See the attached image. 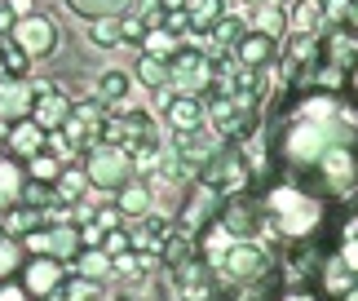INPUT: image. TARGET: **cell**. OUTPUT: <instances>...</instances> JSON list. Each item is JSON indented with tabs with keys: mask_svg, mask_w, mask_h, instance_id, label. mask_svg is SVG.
I'll return each mask as SVG.
<instances>
[{
	"mask_svg": "<svg viewBox=\"0 0 358 301\" xmlns=\"http://www.w3.org/2000/svg\"><path fill=\"white\" fill-rule=\"evenodd\" d=\"M336 146H354V115L341 106L332 93H310L292 115L283 120L279 138H274V155H279L283 173L292 182H310L314 164Z\"/></svg>",
	"mask_w": 358,
	"mask_h": 301,
	"instance_id": "6da1fadb",
	"label": "cell"
},
{
	"mask_svg": "<svg viewBox=\"0 0 358 301\" xmlns=\"http://www.w3.org/2000/svg\"><path fill=\"white\" fill-rule=\"evenodd\" d=\"M319 217H323L319 195H314L310 186L292 182V177L279 182L261 200V222H270L274 235H283V239H310V230L319 226Z\"/></svg>",
	"mask_w": 358,
	"mask_h": 301,
	"instance_id": "7a4b0ae2",
	"label": "cell"
},
{
	"mask_svg": "<svg viewBox=\"0 0 358 301\" xmlns=\"http://www.w3.org/2000/svg\"><path fill=\"white\" fill-rule=\"evenodd\" d=\"M85 177H89V186H98V190H120L133 177L129 146H115V142L85 146Z\"/></svg>",
	"mask_w": 358,
	"mask_h": 301,
	"instance_id": "3957f363",
	"label": "cell"
},
{
	"mask_svg": "<svg viewBox=\"0 0 358 301\" xmlns=\"http://www.w3.org/2000/svg\"><path fill=\"white\" fill-rule=\"evenodd\" d=\"M203 186H213L217 195H239V190H248V182H252V169H248V160H243V150L239 146H222V150H213L208 160H203V177H199Z\"/></svg>",
	"mask_w": 358,
	"mask_h": 301,
	"instance_id": "277c9868",
	"label": "cell"
},
{
	"mask_svg": "<svg viewBox=\"0 0 358 301\" xmlns=\"http://www.w3.org/2000/svg\"><path fill=\"white\" fill-rule=\"evenodd\" d=\"M213 257L230 284H257L261 275H270V257L252 239H226V248H217Z\"/></svg>",
	"mask_w": 358,
	"mask_h": 301,
	"instance_id": "5b68a950",
	"label": "cell"
},
{
	"mask_svg": "<svg viewBox=\"0 0 358 301\" xmlns=\"http://www.w3.org/2000/svg\"><path fill=\"white\" fill-rule=\"evenodd\" d=\"M27 244H22V253H31V257H58V262L66 266V262H76V253H80V230L76 226H49V230H27L22 235Z\"/></svg>",
	"mask_w": 358,
	"mask_h": 301,
	"instance_id": "8992f818",
	"label": "cell"
},
{
	"mask_svg": "<svg viewBox=\"0 0 358 301\" xmlns=\"http://www.w3.org/2000/svg\"><path fill=\"white\" fill-rule=\"evenodd\" d=\"M13 45H18L27 58H49L53 49H58V27L49 18H40V13H22V18H13L9 27Z\"/></svg>",
	"mask_w": 358,
	"mask_h": 301,
	"instance_id": "52a82bcc",
	"label": "cell"
},
{
	"mask_svg": "<svg viewBox=\"0 0 358 301\" xmlns=\"http://www.w3.org/2000/svg\"><path fill=\"white\" fill-rule=\"evenodd\" d=\"M18 275H22L18 284L27 288V297H31V301H49V297H58V293H62L66 270H62L58 257H27Z\"/></svg>",
	"mask_w": 358,
	"mask_h": 301,
	"instance_id": "ba28073f",
	"label": "cell"
},
{
	"mask_svg": "<svg viewBox=\"0 0 358 301\" xmlns=\"http://www.w3.org/2000/svg\"><path fill=\"white\" fill-rule=\"evenodd\" d=\"M213 80V66L199 58L195 49H182L169 58V89L173 93H203Z\"/></svg>",
	"mask_w": 358,
	"mask_h": 301,
	"instance_id": "9c48e42d",
	"label": "cell"
},
{
	"mask_svg": "<svg viewBox=\"0 0 358 301\" xmlns=\"http://www.w3.org/2000/svg\"><path fill=\"white\" fill-rule=\"evenodd\" d=\"M5 146L13 150V160H31L36 150H45V146H49V133L40 129L31 115H22V120H9V129H5Z\"/></svg>",
	"mask_w": 358,
	"mask_h": 301,
	"instance_id": "30bf717a",
	"label": "cell"
},
{
	"mask_svg": "<svg viewBox=\"0 0 358 301\" xmlns=\"http://www.w3.org/2000/svg\"><path fill=\"white\" fill-rule=\"evenodd\" d=\"M217 226L230 230L235 239H252L257 226H261V204H248V200L230 195V204H222V213H217Z\"/></svg>",
	"mask_w": 358,
	"mask_h": 301,
	"instance_id": "8fae6325",
	"label": "cell"
},
{
	"mask_svg": "<svg viewBox=\"0 0 358 301\" xmlns=\"http://www.w3.org/2000/svg\"><path fill=\"white\" fill-rule=\"evenodd\" d=\"M66 111H71V102H66L58 89H49V85H31V111H27V115H31L45 133H49V129H58L62 120H66Z\"/></svg>",
	"mask_w": 358,
	"mask_h": 301,
	"instance_id": "7c38bea8",
	"label": "cell"
},
{
	"mask_svg": "<svg viewBox=\"0 0 358 301\" xmlns=\"http://www.w3.org/2000/svg\"><path fill=\"white\" fill-rule=\"evenodd\" d=\"M217 190L213 186H203L199 182V190L190 195V204H186V213H182V226H186V235H195V230H203V226H213V217H217Z\"/></svg>",
	"mask_w": 358,
	"mask_h": 301,
	"instance_id": "4fadbf2b",
	"label": "cell"
},
{
	"mask_svg": "<svg viewBox=\"0 0 358 301\" xmlns=\"http://www.w3.org/2000/svg\"><path fill=\"white\" fill-rule=\"evenodd\" d=\"M230 49H235V62L239 66H266L274 58V36H266V31H243Z\"/></svg>",
	"mask_w": 358,
	"mask_h": 301,
	"instance_id": "5bb4252c",
	"label": "cell"
},
{
	"mask_svg": "<svg viewBox=\"0 0 358 301\" xmlns=\"http://www.w3.org/2000/svg\"><path fill=\"white\" fill-rule=\"evenodd\" d=\"M164 106H169V125L177 133L203 125V98H199V93H177V98H164Z\"/></svg>",
	"mask_w": 358,
	"mask_h": 301,
	"instance_id": "9a60e30c",
	"label": "cell"
},
{
	"mask_svg": "<svg viewBox=\"0 0 358 301\" xmlns=\"http://www.w3.org/2000/svg\"><path fill=\"white\" fill-rule=\"evenodd\" d=\"M27 111H31V89L22 80L5 76L0 80V120H22Z\"/></svg>",
	"mask_w": 358,
	"mask_h": 301,
	"instance_id": "2e32d148",
	"label": "cell"
},
{
	"mask_svg": "<svg viewBox=\"0 0 358 301\" xmlns=\"http://www.w3.org/2000/svg\"><path fill=\"white\" fill-rule=\"evenodd\" d=\"M27 195V169H18V160H0V209H13Z\"/></svg>",
	"mask_w": 358,
	"mask_h": 301,
	"instance_id": "e0dca14e",
	"label": "cell"
},
{
	"mask_svg": "<svg viewBox=\"0 0 358 301\" xmlns=\"http://www.w3.org/2000/svg\"><path fill=\"white\" fill-rule=\"evenodd\" d=\"M120 213L124 217H137V222H142V217H150V186L146 182H133V177H129V182H124L120 186Z\"/></svg>",
	"mask_w": 358,
	"mask_h": 301,
	"instance_id": "ac0fdd59",
	"label": "cell"
},
{
	"mask_svg": "<svg viewBox=\"0 0 358 301\" xmlns=\"http://www.w3.org/2000/svg\"><path fill=\"white\" fill-rule=\"evenodd\" d=\"M323 22H327L323 0H301V5L292 9V27H296V36H319V31H323Z\"/></svg>",
	"mask_w": 358,
	"mask_h": 301,
	"instance_id": "d6986e66",
	"label": "cell"
},
{
	"mask_svg": "<svg viewBox=\"0 0 358 301\" xmlns=\"http://www.w3.org/2000/svg\"><path fill=\"white\" fill-rule=\"evenodd\" d=\"M120 125H124V146H133V150L155 146V125H150V115L133 111V115H124Z\"/></svg>",
	"mask_w": 358,
	"mask_h": 301,
	"instance_id": "ffe728a7",
	"label": "cell"
},
{
	"mask_svg": "<svg viewBox=\"0 0 358 301\" xmlns=\"http://www.w3.org/2000/svg\"><path fill=\"white\" fill-rule=\"evenodd\" d=\"M137 80H142L146 89L164 93V89H169V58H159V53H142V58H137Z\"/></svg>",
	"mask_w": 358,
	"mask_h": 301,
	"instance_id": "44dd1931",
	"label": "cell"
},
{
	"mask_svg": "<svg viewBox=\"0 0 358 301\" xmlns=\"http://www.w3.org/2000/svg\"><path fill=\"white\" fill-rule=\"evenodd\" d=\"M58 173H62V160H58V155H49V146H45V150H36V155L27 160V182L53 186V182H58Z\"/></svg>",
	"mask_w": 358,
	"mask_h": 301,
	"instance_id": "7402d4cb",
	"label": "cell"
},
{
	"mask_svg": "<svg viewBox=\"0 0 358 301\" xmlns=\"http://www.w3.org/2000/svg\"><path fill=\"white\" fill-rule=\"evenodd\" d=\"M22 262H27L22 239L18 235H0V279H18Z\"/></svg>",
	"mask_w": 358,
	"mask_h": 301,
	"instance_id": "603a6c76",
	"label": "cell"
},
{
	"mask_svg": "<svg viewBox=\"0 0 358 301\" xmlns=\"http://www.w3.org/2000/svg\"><path fill=\"white\" fill-rule=\"evenodd\" d=\"M76 275H85V279L98 284L102 275H111V257H106L102 248H80L76 253Z\"/></svg>",
	"mask_w": 358,
	"mask_h": 301,
	"instance_id": "cb8c5ba5",
	"label": "cell"
},
{
	"mask_svg": "<svg viewBox=\"0 0 358 301\" xmlns=\"http://www.w3.org/2000/svg\"><path fill=\"white\" fill-rule=\"evenodd\" d=\"M186 18H190V27L195 31H203V27H213L217 18H222V0H186Z\"/></svg>",
	"mask_w": 358,
	"mask_h": 301,
	"instance_id": "d4e9b609",
	"label": "cell"
},
{
	"mask_svg": "<svg viewBox=\"0 0 358 301\" xmlns=\"http://www.w3.org/2000/svg\"><path fill=\"white\" fill-rule=\"evenodd\" d=\"M53 190H58V195H62L66 204H76V200L89 190V177H85V169H62V173H58V182H53Z\"/></svg>",
	"mask_w": 358,
	"mask_h": 301,
	"instance_id": "484cf974",
	"label": "cell"
},
{
	"mask_svg": "<svg viewBox=\"0 0 358 301\" xmlns=\"http://www.w3.org/2000/svg\"><path fill=\"white\" fill-rule=\"evenodd\" d=\"M327 62L332 66H350L354 62V31H332L327 36Z\"/></svg>",
	"mask_w": 358,
	"mask_h": 301,
	"instance_id": "4316f807",
	"label": "cell"
},
{
	"mask_svg": "<svg viewBox=\"0 0 358 301\" xmlns=\"http://www.w3.org/2000/svg\"><path fill=\"white\" fill-rule=\"evenodd\" d=\"M89 40H93V45H120V40H124V31H120V18H111V13L93 18V27H89Z\"/></svg>",
	"mask_w": 358,
	"mask_h": 301,
	"instance_id": "83f0119b",
	"label": "cell"
},
{
	"mask_svg": "<svg viewBox=\"0 0 358 301\" xmlns=\"http://www.w3.org/2000/svg\"><path fill=\"white\" fill-rule=\"evenodd\" d=\"M36 226H40V209H18V204L9 209V235H27Z\"/></svg>",
	"mask_w": 358,
	"mask_h": 301,
	"instance_id": "f1b7e54d",
	"label": "cell"
},
{
	"mask_svg": "<svg viewBox=\"0 0 358 301\" xmlns=\"http://www.w3.org/2000/svg\"><path fill=\"white\" fill-rule=\"evenodd\" d=\"M124 93H129V76L106 71V76L98 80V98H102V102H115V98H124Z\"/></svg>",
	"mask_w": 358,
	"mask_h": 301,
	"instance_id": "f546056e",
	"label": "cell"
},
{
	"mask_svg": "<svg viewBox=\"0 0 358 301\" xmlns=\"http://www.w3.org/2000/svg\"><path fill=\"white\" fill-rule=\"evenodd\" d=\"M0 62H5V76H13V80H22V71H27V53L13 45H0Z\"/></svg>",
	"mask_w": 358,
	"mask_h": 301,
	"instance_id": "4dcf8cb0",
	"label": "cell"
},
{
	"mask_svg": "<svg viewBox=\"0 0 358 301\" xmlns=\"http://www.w3.org/2000/svg\"><path fill=\"white\" fill-rule=\"evenodd\" d=\"M71 5L85 13V18H102V13H115L124 5H133V0H71Z\"/></svg>",
	"mask_w": 358,
	"mask_h": 301,
	"instance_id": "1f68e13d",
	"label": "cell"
},
{
	"mask_svg": "<svg viewBox=\"0 0 358 301\" xmlns=\"http://www.w3.org/2000/svg\"><path fill=\"white\" fill-rule=\"evenodd\" d=\"M71 115L76 120H85V125H89V133H98V125H102V98H93V102H80V106H71Z\"/></svg>",
	"mask_w": 358,
	"mask_h": 301,
	"instance_id": "d6a6232c",
	"label": "cell"
},
{
	"mask_svg": "<svg viewBox=\"0 0 358 301\" xmlns=\"http://www.w3.org/2000/svg\"><path fill=\"white\" fill-rule=\"evenodd\" d=\"M213 36H217V45H235V40L243 36V22L239 18H217L213 22Z\"/></svg>",
	"mask_w": 358,
	"mask_h": 301,
	"instance_id": "836d02e7",
	"label": "cell"
},
{
	"mask_svg": "<svg viewBox=\"0 0 358 301\" xmlns=\"http://www.w3.org/2000/svg\"><path fill=\"white\" fill-rule=\"evenodd\" d=\"M159 27H164L169 36H182V31H190V18H186V9H164Z\"/></svg>",
	"mask_w": 358,
	"mask_h": 301,
	"instance_id": "e575fe53",
	"label": "cell"
},
{
	"mask_svg": "<svg viewBox=\"0 0 358 301\" xmlns=\"http://www.w3.org/2000/svg\"><path fill=\"white\" fill-rule=\"evenodd\" d=\"M98 248H102L106 257H115V253H124V248H129V235H124V230H106Z\"/></svg>",
	"mask_w": 358,
	"mask_h": 301,
	"instance_id": "d590c367",
	"label": "cell"
},
{
	"mask_svg": "<svg viewBox=\"0 0 358 301\" xmlns=\"http://www.w3.org/2000/svg\"><path fill=\"white\" fill-rule=\"evenodd\" d=\"M0 301H31L18 279H0Z\"/></svg>",
	"mask_w": 358,
	"mask_h": 301,
	"instance_id": "8d00e7d4",
	"label": "cell"
},
{
	"mask_svg": "<svg viewBox=\"0 0 358 301\" xmlns=\"http://www.w3.org/2000/svg\"><path fill=\"white\" fill-rule=\"evenodd\" d=\"M120 31H124V40H142V36H146V22L137 18V13H129V18L120 22Z\"/></svg>",
	"mask_w": 358,
	"mask_h": 301,
	"instance_id": "74e56055",
	"label": "cell"
},
{
	"mask_svg": "<svg viewBox=\"0 0 358 301\" xmlns=\"http://www.w3.org/2000/svg\"><path fill=\"white\" fill-rule=\"evenodd\" d=\"M102 235H106V230H102L98 222H93V226H85V230H80V248H98V244H102Z\"/></svg>",
	"mask_w": 358,
	"mask_h": 301,
	"instance_id": "f35d334b",
	"label": "cell"
},
{
	"mask_svg": "<svg viewBox=\"0 0 358 301\" xmlns=\"http://www.w3.org/2000/svg\"><path fill=\"white\" fill-rule=\"evenodd\" d=\"M279 27H283V13H279V9H261V31L274 36Z\"/></svg>",
	"mask_w": 358,
	"mask_h": 301,
	"instance_id": "ab89813d",
	"label": "cell"
},
{
	"mask_svg": "<svg viewBox=\"0 0 358 301\" xmlns=\"http://www.w3.org/2000/svg\"><path fill=\"white\" fill-rule=\"evenodd\" d=\"M9 27H13V9L0 5V31H9Z\"/></svg>",
	"mask_w": 358,
	"mask_h": 301,
	"instance_id": "60d3db41",
	"label": "cell"
},
{
	"mask_svg": "<svg viewBox=\"0 0 358 301\" xmlns=\"http://www.w3.org/2000/svg\"><path fill=\"white\" fill-rule=\"evenodd\" d=\"M283 301H319V297H314V293H287Z\"/></svg>",
	"mask_w": 358,
	"mask_h": 301,
	"instance_id": "b9f144b4",
	"label": "cell"
},
{
	"mask_svg": "<svg viewBox=\"0 0 358 301\" xmlns=\"http://www.w3.org/2000/svg\"><path fill=\"white\" fill-rule=\"evenodd\" d=\"M186 0H159V9H182Z\"/></svg>",
	"mask_w": 358,
	"mask_h": 301,
	"instance_id": "7bdbcfd3",
	"label": "cell"
},
{
	"mask_svg": "<svg viewBox=\"0 0 358 301\" xmlns=\"http://www.w3.org/2000/svg\"><path fill=\"white\" fill-rule=\"evenodd\" d=\"M252 5H270V0H252Z\"/></svg>",
	"mask_w": 358,
	"mask_h": 301,
	"instance_id": "ee69618b",
	"label": "cell"
}]
</instances>
